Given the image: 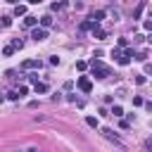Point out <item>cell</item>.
<instances>
[{"instance_id": "cell-27", "label": "cell", "mask_w": 152, "mask_h": 152, "mask_svg": "<svg viewBox=\"0 0 152 152\" xmlns=\"http://www.w3.org/2000/svg\"><path fill=\"white\" fill-rule=\"evenodd\" d=\"M142 74H145V76H147V74H152V64H150V62H145V69H142Z\"/></svg>"}, {"instance_id": "cell-34", "label": "cell", "mask_w": 152, "mask_h": 152, "mask_svg": "<svg viewBox=\"0 0 152 152\" xmlns=\"http://www.w3.org/2000/svg\"><path fill=\"white\" fill-rule=\"evenodd\" d=\"M7 2H14V5H17V2H19V0H7Z\"/></svg>"}, {"instance_id": "cell-17", "label": "cell", "mask_w": 152, "mask_h": 152, "mask_svg": "<svg viewBox=\"0 0 152 152\" xmlns=\"http://www.w3.org/2000/svg\"><path fill=\"white\" fill-rule=\"evenodd\" d=\"M12 55H14V48L12 45H5L2 48V57H12Z\"/></svg>"}, {"instance_id": "cell-21", "label": "cell", "mask_w": 152, "mask_h": 152, "mask_svg": "<svg viewBox=\"0 0 152 152\" xmlns=\"http://www.w3.org/2000/svg\"><path fill=\"white\" fill-rule=\"evenodd\" d=\"M112 116H124V109H121L119 104H114V107H112Z\"/></svg>"}, {"instance_id": "cell-28", "label": "cell", "mask_w": 152, "mask_h": 152, "mask_svg": "<svg viewBox=\"0 0 152 152\" xmlns=\"http://www.w3.org/2000/svg\"><path fill=\"white\" fill-rule=\"evenodd\" d=\"M26 93H28V88H26V86H19V90H17V95L21 97V95H26Z\"/></svg>"}, {"instance_id": "cell-13", "label": "cell", "mask_w": 152, "mask_h": 152, "mask_svg": "<svg viewBox=\"0 0 152 152\" xmlns=\"http://www.w3.org/2000/svg\"><path fill=\"white\" fill-rule=\"evenodd\" d=\"M33 90H36V93H48V83L36 81V83H33Z\"/></svg>"}, {"instance_id": "cell-12", "label": "cell", "mask_w": 152, "mask_h": 152, "mask_svg": "<svg viewBox=\"0 0 152 152\" xmlns=\"http://www.w3.org/2000/svg\"><path fill=\"white\" fill-rule=\"evenodd\" d=\"M24 14H26V5H19L17 2L14 5V17H24Z\"/></svg>"}, {"instance_id": "cell-15", "label": "cell", "mask_w": 152, "mask_h": 152, "mask_svg": "<svg viewBox=\"0 0 152 152\" xmlns=\"http://www.w3.org/2000/svg\"><path fill=\"white\" fill-rule=\"evenodd\" d=\"M93 24H95V21L86 19V21H81V26H78V28H81V31H90V28H93Z\"/></svg>"}, {"instance_id": "cell-26", "label": "cell", "mask_w": 152, "mask_h": 152, "mask_svg": "<svg viewBox=\"0 0 152 152\" xmlns=\"http://www.w3.org/2000/svg\"><path fill=\"white\" fill-rule=\"evenodd\" d=\"M0 24H2V26H5V28H7V26H10V24H12V17H2V21H0Z\"/></svg>"}, {"instance_id": "cell-6", "label": "cell", "mask_w": 152, "mask_h": 152, "mask_svg": "<svg viewBox=\"0 0 152 152\" xmlns=\"http://www.w3.org/2000/svg\"><path fill=\"white\" fill-rule=\"evenodd\" d=\"M102 135H104L107 140H112L114 145H119V147H124V142H121V140H119V138L114 135V131H112V128H102Z\"/></svg>"}, {"instance_id": "cell-9", "label": "cell", "mask_w": 152, "mask_h": 152, "mask_svg": "<svg viewBox=\"0 0 152 152\" xmlns=\"http://www.w3.org/2000/svg\"><path fill=\"white\" fill-rule=\"evenodd\" d=\"M145 7H147V2H145V0H140V2H138V7L133 10V19H140V17H142V12H145Z\"/></svg>"}, {"instance_id": "cell-2", "label": "cell", "mask_w": 152, "mask_h": 152, "mask_svg": "<svg viewBox=\"0 0 152 152\" xmlns=\"http://www.w3.org/2000/svg\"><path fill=\"white\" fill-rule=\"evenodd\" d=\"M40 66H43L40 59H24V62H21V69H24V71H33V69H40Z\"/></svg>"}, {"instance_id": "cell-32", "label": "cell", "mask_w": 152, "mask_h": 152, "mask_svg": "<svg viewBox=\"0 0 152 152\" xmlns=\"http://www.w3.org/2000/svg\"><path fill=\"white\" fill-rule=\"evenodd\" d=\"M7 97H10V100H19V95H17V90H12V93H7Z\"/></svg>"}, {"instance_id": "cell-1", "label": "cell", "mask_w": 152, "mask_h": 152, "mask_svg": "<svg viewBox=\"0 0 152 152\" xmlns=\"http://www.w3.org/2000/svg\"><path fill=\"white\" fill-rule=\"evenodd\" d=\"M88 66H90V74H93L97 81H102V78L112 76V69H109L107 64H102V62H100V57H93V59L88 62Z\"/></svg>"}, {"instance_id": "cell-33", "label": "cell", "mask_w": 152, "mask_h": 152, "mask_svg": "<svg viewBox=\"0 0 152 152\" xmlns=\"http://www.w3.org/2000/svg\"><path fill=\"white\" fill-rule=\"evenodd\" d=\"M28 2H31V5H40L43 0H28Z\"/></svg>"}, {"instance_id": "cell-10", "label": "cell", "mask_w": 152, "mask_h": 152, "mask_svg": "<svg viewBox=\"0 0 152 152\" xmlns=\"http://www.w3.org/2000/svg\"><path fill=\"white\" fill-rule=\"evenodd\" d=\"M66 5H69L66 0H57V2L50 5V10H52V12H62V10H66Z\"/></svg>"}, {"instance_id": "cell-7", "label": "cell", "mask_w": 152, "mask_h": 152, "mask_svg": "<svg viewBox=\"0 0 152 152\" xmlns=\"http://www.w3.org/2000/svg\"><path fill=\"white\" fill-rule=\"evenodd\" d=\"M104 14H107L104 10H93V12H90V21H95V24H100V21L104 19Z\"/></svg>"}, {"instance_id": "cell-30", "label": "cell", "mask_w": 152, "mask_h": 152, "mask_svg": "<svg viewBox=\"0 0 152 152\" xmlns=\"http://www.w3.org/2000/svg\"><path fill=\"white\" fill-rule=\"evenodd\" d=\"M112 57H114V59H119V57H121V50H119V48H114V50H112Z\"/></svg>"}, {"instance_id": "cell-3", "label": "cell", "mask_w": 152, "mask_h": 152, "mask_svg": "<svg viewBox=\"0 0 152 152\" xmlns=\"http://www.w3.org/2000/svg\"><path fill=\"white\" fill-rule=\"evenodd\" d=\"M76 86L83 90V93H90L93 90V81L88 78V76H78V81H76Z\"/></svg>"}, {"instance_id": "cell-18", "label": "cell", "mask_w": 152, "mask_h": 152, "mask_svg": "<svg viewBox=\"0 0 152 152\" xmlns=\"http://www.w3.org/2000/svg\"><path fill=\"white\" fill-rule=\"evenodd\" d=\"M133 59H138V62H147V52L142 50V52H138V55H133Z\"/></svg>"}, {"instance_id": "cell-25", "label": "cell", "mask_w": 152, "mask_h": 152, "mask_svg": "<svg viewBox=\"0 0 152 152\" xmlns=\"http://www.w3.org/2000/svg\"><path fill=\"white\" fill-rule=\"evenodd\" d=\"M119 126L126 131V128H131V121H128V119H121V121H119Z\"/></svg>"}, {"instance_id": "cell-19", "label": "cell", "mask_w": 152, "mask_h": 152, "mask_svg": "<svg viewBox=\"0 0 152 152\" xmlns=\"http://www.w3.org/2000/svg\"><path fill=\"white\" fill-rule=\"evenodd\" d=\"M116 62H119L121 66H128V64H131V57H126V55H121V57H119Z\"/></svg>"}, {"instance_id": "cell-24", "label": "cell", "mask_w": 152, "mask_h": 152, "mask_svg": "<svg viewBox=\"0 0 152 152\" xmlns=\"http://www.w3.org/2000/svg\"><path fill=\"white\" fill-rule=\"evenodd\" d=\"M26 78H28V81H31V83H36V81H38V71H31V74H28V76H26Z\"/></svg>"}, {"instance_id": "cell-11", "label": "cell", "mask_w": 152, "mask_h": 152, "mask_svg": "<svg viewBox=\"0 0 152 152\" xmlns=\"http://www.w3.org/2000/svg\"><path fill=\"white\" fill-rule=\"evenodd\" d=\"M24 26H28V28H33V26H38V17H33V14H28V17H24Z\"/></svg>"}, {"instance_id": "cell-5", "label": "cell", "mask_w": 152, "mask_h": 152, "mask_svg": "<svg viewBox=\"0 0 152 152\" xmlns=\"http://www.w3.org/2000/svg\"><path fill=\"white\" fill-rule=\"evenodd\" d=\"M90 31H93V38H97V40H104V38H107V31H104L100 24H93Z\"/></svg>"}, {"instance_id": "cell-8", "label": "cell", "mask_w": 152, "mask_h": 152, "mask_svg": "<svg viewBox=\"0 0 152 152\" xmlns=\"http://www.w3.org/2000/svg\"><path fill=\"white\" fill-rule=\"evenodd\" d=\"M38 26H40V28H50V26H52V14H43V17L38 19Z\"/></svg>"}, {"instance_id": "cell-4", "label": "cell", "mask_w": 152, "mask_h": 152, "mask_svg": "<svg viewBox=\"0 0 152 152\" xmlns=\"http://www.w3.org/2000/svg\"><path fill=\"white\" fill-rule=\"evenodd\" d=\"M31 38H33V40H45V38H48V28L33 26V28H31Z\"/></svg>"}, {"instance_id": "cell-31", "label": "cell", "mask_w": 152, "mask_h": 152, "mask_svg": "<svg viewBox=\"0 0 152 152\" xmlns=\"http://www.w3.org/2000/svg\"><path fill=\"white\" fill-rule=\"evenodd\" d=\"M50 64H52V66H57V64H59V57H57V55H55V57H50Z\"/></svg>"}, {"instance_id": "cell-22", "label": "cell", "mask_w": 152, "mask_h": 152, "mask_svg": "<svg viewBox=\"0 0 152 152\" xmlns=\"http://www.w3.org/2000/svg\"><path fill=\"white\" fill-rule=\"evenodd\" d=\"M76 69H78V71H86V69H88V62H83V59L76 62Z\"/></svg>"}, {"instance_id": "cell-20", "label": "cell", "mask_w": 152, "mask_h": 152, "mask_svg": "<svg viewBox=\"0 0 152 152\" xmlns=\"http://www.w3.org/2000/svg\"><path fill=\"white\" fill-rule=\"evenodd\" d=\"M135 83H138V86H145V83H147V76H145V74H138V76H135Z\"/></svg>"}, {"instance_id": "cell-14", "label": "cell", "mask_w": 152, "mask_h": 152, "mask_svg": "<svg viewBox=\"0 0 152 152\" xmlns=\"http://www.w3.org/2000/svg\"><path fill=\"white\" fill-rule=\"evenodd\" d=\"M86 124H88L90 128H97V126H100V121H97V116H86Z\"/></svg>"}, {"instance_id": "cell-29", "label": "cell", "mask_w": 152, "mask_h": 152, "mask_svg": "<svg viewBox=\"0 0 152 152\" xmlns=\"http://www.w3.org/2000/svg\"><path fill=\"white\" fill-rule=\"evenodd\" d=\"M140 104H142V97L135 95V97H133V107H140Z\"/></svg>"}, {"instance_id": "cell-16", "label": "cell", "mask_w": 152, "mask_h": 152, "mask_svg": "<svg viewBox=\"0 0 152 152\" xmlns=\"http://www.w3.org/2000/svg\"><path fill=\"white\" fill-rule=\"evenodd\" d=\"M10 45H12L14 50H21V48H24V40H19V38H12V43H10Z\"/></svg>"}, {"instance_id": "cell-23", "label": "cell", "mask_w": 152, "mask_h": 152, "mask_svg": "<svg viewBox=\"0 0 152 152\" xmlns=\"http://www.w3.org/2000/svg\"><path fill=\"white\" fill-rule=\"evenodd\" d=\"M124 48H128V38H119V50H124Z\"/></svg>"}]
</instances>
